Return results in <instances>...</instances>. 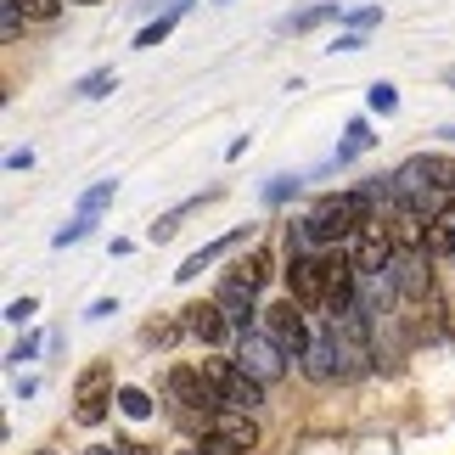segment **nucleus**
<instances>
[{"label": "nucleus", "mask_w": 455, "mask_h": 455, "mask_svg": "<svg viewBox=\"0 0 455 455\" xmlns=\"http://www.w3.org/2000/svg\"><path fill=\"white\" fill-rule=\"evenodd\" d=\"M365 220H377V203L365 197V191H326L321 203L309 208L299 225H287V253H309V248H331V242H343L360 231Z\"/></svg>", "instance_id": "f257e3e1"}, {"label": "nucleus", "mask_w": 455, "mask_h": 455, "mask_svg": "<svg viewBox=\"0 0 455 455\" xmlns=\"http://www.w3.org/2000/svg\"><path fill=\"white\" fill-rule=\"evenodd\" d=\"M365 355H371V343H360V338H348V331L326 326V338H315L309 355H304V377L309 382H343V377L360 371Z\"/></svg>", "instance_id": "f03ea898"}, {"label": "nucleus", "mask_w": 455, "mask_h": 455, "mask_svg": "<svg viewBox=\"0 0 455 455\" xmlns=\"http://www.w3.org/2000/svg\"><path fill=\"white\" fill-rule=\"evenodd\" d=\"M236 365H242V371H253L259 382H282L292 355L270 338L265 326H248V331H236Z\"/></svg>", "instance_id": "7ed1b4c3"}, {"label": "nucleus", "mask_w": 455, "mask_h": 455, "mask_svg": "<svg viewBox=\"0 0 455 455\" xmlns=\"http://www.w3.org/2000/svg\"><path fill=\"white\" fill-rule=\"evenodd\" d=\"M203 371H208V382H214L220 405H231V411H259V405H265L270 382H259L253 371H242L236 360H203Z\"/></svg>", "instance_id": "20e7f679"}, {"label": "nucleus", "mask_w": 455, "mask_h": 455, "mask_svg": "<svg viewBox=\"0 0 455 455\" xmlns=\"http://www.w3.org/2000/svg\"><path fill=\"white\" fill-rule=\"evenodd\" d=\"M164 394H169V405H180L186 416H214L220 411V394H214V382H208L203 365H174Z\"/></svg>", "instance_id": "39448f33"}, {"label": "nucleus", "mask_w": 455, "mask_h": 455, "mask_svg": "<svg viewBox=\"0 0 455 455\" xmlns=\"http://www.w3.org/2000/svg\"><path fill=\"white\" fill-rule=\"evenodd\" d=\"M343 248H348V259H355V270H360V275L388 270V265H394V253H399V248H394V231H388V220H382V214H377V220H365L360 231L343 242Z\"/></svg>", "instance_id": "423d86ee"}, {"label": "nucleus", "mask_w": 455, "mask_h": 455, "mask_svg": "<svg viewBox=\"0 0 455 455\" xmlns=\"http://www.w3.org/2000/svg\"><path fill=\"white\" fill-rule=\"evenodd\" d=\"M259 326H265V331H270V338L287 348L292 360H304V355H309V343H315V338H309V321H304V304H299V299H282V304H270Z\"/></svg>", "instance_id": "0eeeda50"}, {"label": "nucleus", "mask_w": 455, "mask_h": 455, "mask_svg": "<svg viewBox=\"0 0 455 455\" xmlns=\"http://www.w3.org/2000/svg\"><path fill=\"white\" fill-rule=\"evenodd\" d=\"M287 299H299L304 309H321L326 304V253H287Z\"/></svg>", "instance_id": "6e6552de"}, {"label": "nucleus", "mask_w": 455, "mask_h": 455, "mask_svg": "<svg viewBox=\"0 0 455 455\" xmlns=\"http://www.w3.org/2000/svg\"><path fill=\"white\" fill-rule=\"evenodd\" d=\"M203 439H220L231 455H248V450H259V422H253V411H231V405H220L214 416H208Z\"/></svg>", "instance_id": "1a4fd4ad"}, {"label": "nucleus", "mask_w": 455, "mask_h": 455, "mask_svg": "<svg viewBox=\"0 0 455 455\" xmlns=\"http://www.w3.org/2000/svg\"><path fill=\"white\" fill-rule=\"evenodd\" d=\"M186 315V331H191V338H197L203 348H220L225 338H231V315H225L220 304H191V309H180Z\"/></svg>", "instance_id": "9d476101"}, {"label": "nucleus", "mask_w": 455, "mask_h": 455, "mask_svg": "<svg viewBox=\"0 0 455 455\" xmlns=\"http://www.w3.org/2000/svg\"><path fill=\"white\" fill-rule=\"evenodd\" d=\"M253 299H259V287H248L242 275H225L220 292H214V304H220L225 315H231V326H236V331H248L253 315H265V309H253Z\"/></svg>", "instance_id": "9b49d317"}, {"label": "nucleus", "mask_w": 455, "mask_h": 455, "mask_svg": "<svg viewBox=\"0 0 455 455\" xmlns=\"http://www.w3.org/2000/svg\"><path fill=\"white\" fill-rule=\"evenodd\" d=\"M427 259H455V197L427 214Z\"/></svg>", "instance_id": "f8f14e48"}, {"label": "nucleus", "mask_w": 455, "mask_h": 455, "mask_svg": "<svg viewBox=\"0 0 455 455\" xmlns=\"http://www.w3.org/2000/svg\"><path fill=\"white\" fill-rule=\"evenodd\" d=\"M236 242H248V231H231V236H220V242H208V248H197V253H191V259H186V265H180V270H174V282H197V275H203L208 265H214V259H225V253H231V248H236Z\"/></svg>", "instance_id": "ddd939ff"}, {"label": "nucleus", "mask_w": 455, "mask_h": 455, "mask_svg": "<svg viewBox=\"0 0 455 455\" xmlns=\"http://www.w3.org/2000/svg\"><path fill=\"white\" fill-rule=\"evenodd\" d=\"M422 259H427V253H405V259H394V282H399V292H405V299H422V292H433V275H427Z\"/></svg>", "instance_id": "4468645a"}, {"label": "nucleus", "mask_w": 455, "mask_h": 455, "mask_svg": "<svg viewBox=\"0 0 455 455\" xmlns=\"http://www.w3.org/2000/svg\"><path fill=\"white\" fill-rule=\"evenodd\" d=\"M371 124L365 118H348V130H343V141H338V152H331V169H343V164H355L360 152H371Z\"/></svg>", "instance_id": "2eb2a0df"}, {"label": "nucleus", "mask_w": 455, "mask_h": 455, "mask_svg": "<svg viewBox=\"0 0 455 455\" xmlns=\"http://www.w3.org/2000/svg\"><path fill=\"white\" fill-rule=\"evenodd\" d=\"M331 17H343V6H338V0H321V6L287 12V17H282V34H309V28H321V23H331Z\"/></svg>", "instance_id": "dca6fc26"}, {"label": "nucleus", "mask_w": 455, "mask_h": 455, "mask_svg": "<svg viewBox=\"0 0 455 455\" xmlns=\"http://www.w3.org/2000/svg\"><path fill=\"white\" fill-rule=\"evenodd\" d=\"M118 405V394L113 388H96V394H79V411H74V422L79 427H101L108 422V411Z\"/></svg>", "instance_id": "f3484780"}, {"label": "nucleus", "mask_w": 455, "mask_h": 455, "mask_svg": "<svg viewBox=\"0 0 455 455\" xmlns=\"http://www.w3.org/2000/svg\"><path fill=\"white\" fill-rule=\"evenodd\" d=\"M180 12H186V0H180V6H169L164 17H157V23H147L141 34H135V51H152V45H164L169 34H174V23H180Z\"/></svg>", "instance_id": "a211bd4d"}, {"label": "nucleus", "mask_w": 455, "mask_h": 455, "mask_svg": "<svg viewBox=\"0 0 455 455\" xmlns=\"http://www.w3.org/2000/svg\"><path fill=\"white\" fill-rule=\"evenodd\" d=\"M113 91H118V74H113V68H96V74H84L74 84V96H84V101H101V96H113Z\"/></svg>", "instance_id": "6ab92c4d"}, {"label": "nucleus", "mask_w": 455, "mask_h": 455, "mask_svg": "<svg viewBox=\"0 0 455 455\" xmlns=\"http://www.w3.org/2000/svg\"><path fill=\"white\" fill-rule=\"evenodd\" d=\"M118 411H124L130 422H147L157 405H152V394H147V388H118Z\"/></svg>", "instance_id": "aec40b11"}, {"label": "nucleus", "mask_w": 455, "mask_h": 455, "mask_svg": "<svg viewBox=\"0 0 455 455\" xmlns=\"http://www.w3.org/2000/svg\"><path fill=\"white\" fill-rule=\"evenodd\" d=\"M231 275H242L248 287H265V282H270V253H259V248H253V253L242 259V265H236Z\"/></svg>", "instance_id": "412c9836"}, {"label": "nucleus", "mask_w": 455, "mask_h": 455, "mask_svg": "<svg viewBox=\"0 0 455 455\" xmlns=\"http://www.w3.org/2000/svg\"><path fill=\"white\" fill-rule=\"evenodd\" d=\"M113 197H118V180H96V186L79 197V214H91V220H96V214H101V208H108Z\"/></svg>", "instance_id": "4be33fe9"}, {"label": "nucleus", "mask_w": 455, "mask_h": 455, "mask_svg": "<svg viewBox=\"0 0 455 455\" xmlns=\"http://www.w3.org/2000/svg\"><path fill=\"white\" fill-rule=\"evenodd\" d=\"M6 6H17V12L28 17V23H57L62 0H6Z\"/></svg>", "instance_id": "5701e85b"}, {"label": "nucleus", "mask_w": 455, "mask_h": 455, "mask_svg": "<svg viewBox=\"0 0 455 455\" xmlns=\"http://www.w3.org/2000/svg\"><path fill=\"white\" fill-rule=\"evenodd\" d=\"M365 101H371V113H382V118H388V113H399V91H394L388 79H377L371 91H365Z\"/></svg>", "instance_id": "b1692460"}, {"label": "nucleus", "mask_w": 455, "mask_h": 455, "mask_svg": "<svg viewBox=\"0 0 455 455\" xmlns=\"http://www.w3.org/2000/svg\"><path fill=\"white\" fill-rule=\"evenodd\" d=\"M91 225H96L91 214H74V220H68V225H62V231L51 236V242H57V248H74V242H84V236H91Z\"/></svg>", "instance_id": "393cba45"}, {"label": "nucleus", "mask_w": 455, "mask_h": 455, "mask_svg": "<svg viewBox=\"0 0 455 455\" xmlns=\"http://www.w3.org/2000/svg\"><path fill=\"white\" fill-rule=\"evenodd\" d=\"M287 197H299V174H275V180L265 186V203H270V208H282Z\"/></svg>", "instance_id": "a878e982"}, {"label": "nucleus", "mask_w": 455, "mask_h": 455, "mask_svg": "<svg viewBox=\"0 0 455 455\" xmlns=\"http://www.w3.org/2000/svg\"><path fill=\"white\" fill-rule=\"evenodd\" d=\"M427 164H433V191L455 197V157H427Z\"/></svg>", "instance_id": "bb28decb"}, {"label": "nucleus", "mask_w": 455, "mask_h": 455, "mask_svg": "<svg viewBox=\"0 0 455 455\" xmlns=\"http://www.w3.org/2000/svg\"><path fill=\"white\" fill-rule=\"evenodd\" d=\"M96 388H113V365H108V360H96L91 371L79 377V394H96Z\"/></svg>", "instance_id": "cd10ccee"}, {"label": "nucleus", "mask_w": 455, "mask_h": 455, "mask_svg": "<svg viewBox=\"0 0 455 455\" xmlns=\"http://www.w3.org/2000/svg\"><path fill=\"white\" fill-rule=\"evenodd\" d=\"M186 331V321H157V326H147V343H174Z\"/></svg>", "instance_id": "c85d7f7f"}, {"label": "nucleus", "mask_w": 455, "mask_h": 455, "mask_svg": "<svg viewBox=\"0 0 455 455\" xmlns=\"http://www.w3.org/2000/svg\"><path fill=\"white\" fill-rule=\"evenodd\" d=\"M343 17L365 34V28H377V23H382V6H360V12H343Z\"/></svg>", "instance_id": "c756f323"}, {"label": "nucleus", "mask_w": 455, "mask_h": 455, "mask_svg": "<svg viewBox=\"0 0 455 455\" xmlns=\"http://www.w3.org/2000/svg\"><path fill=\"white\" fill-rule=\"evenodd\" d=\"M34 309H40V299H12V304H6V321H12V326H23Z\"/></svg>", "instance_id": "7c9ffc66"}, {"label": "nucleus", "mask_w": 455, "mask_h": 455, "mask_svg": "<svg viewBox=\"0 0 455 455\" xmlns=\"http://www.w3.org/2000/svg\"><path fill=\"white\" fill-rule=\"evenodd\" d=\"M326 51H365V34H360V28H348V34H338V40H331Z\"/></svg>", "instance_id": "2f4dec72"}, {"label": "nucleus", "mask_w": 455, "mask_h": 455, "mask_svg": "<svg viewBox=\"0 0 455 455\" xmlns=\"http://www.w3.org/2000/svg\"><path fill=\"white\" fill-rule=\"evenodd\" d=\"M34 355H40V338H23V343H17L6 360H12V365H23V360H34Z\"/></svg>", "instance_id": "473e14b6"}, {"label": "nucleus", "mask_w": 455, "mask_h": 455, "mask_svg": "<svg viewBox=\"0 0 455 455\" xmlns=\"http://www.w3.org/2000/svg\"><path fill=\"white\" fill-rule=\"evenodd\" d=\"M108 315H118V299H96L91 309H84V321H108Z\"/></svg>", "instance_id": "72a5a7b5"}, {"label": "nucleus", "mask_w": 455, "mask_h": 455, "mask_svg": "<svg viewBox=\"0 0 455 455\" xmlns=\"http://www.w3.org/2000/svg\"><path fill=\"white\" fill-rule=\"evenodd\" d=\"M28 164H34V152H28V147H23V152H12V157H6V169H17V174H23Z\"/></svg>", "instance_id": "f704fd0d"}, {"label": "nucleus", "mask_w": 455, "mask_h": 455, "mask_svg": "<svg viewBox=\"0 0 455 455\" xmlns=\"http://www.w3.org/2000/svg\"><path fill=\"white\" fill-rule=\"evenodd\" d=\"M118 455H152L147 444H135V439H124V444H118Z\"/></svg>", "instance_id": "c9c22d12"}, {"label": "nucleus", "mask_w": 455, "mask_h": 455, "mask_svg": "<svg viewBox=\"0 0 455 455\" xmlns=\"http://www.w3.org/2000/svg\"><path fill=\"white\" fill-rule=\"evenodd\" d=\"M84 455H118V444H91Z\"/></svg>", "instance_id": "e433bc0d"}, {"label": "nucleus", "mask_w": 455, "mask_h": 455, "mask_svg": "<svg viewBox=\"0 0 455 455\" xmlns=\"http://www.w3.org/2000/svg\"><path fill=\"white\" fill-rule=\"evenodd\" d=\"M74 6H101V0H74Z\"/></svg>", "instance_id": "4c0bfd02"}, {"label": "nucleus", "mask_w": 455, "mask_h": 455, "mask_svg": "<svg viewBox=\"0 0 455 455\" xmlns=\"http://www.w3.org/2000/svg\"><path fill=\"white\" fill-rule=\"evenodd\" d=\"M444 135H455V124H450V130H444Z\"/></svg>", "instance_id": "58836bf2"}, {"label": "nucleus", "mask_w": 455, "mask_h": 455, "mask_svg": "<svg viewBox=\"0 0 455 455\" xmlns=\"http://www.w3.org/2000/svg\"><path fill=\"white\" fill-rule=\"evenodd\" d=\"M220 6H225V0H220Z\"/></svg>", "instance_id": "ea45409f"}, {"label": "nucleus", "mask_w": 455, "mask_h": 455, "mask_svg": "<svg viewBox=\"0 0 455 455\" xmlns=\"http://www.w3.org/2000/svg\"><path fill=\"white\" fill-rule=\"evenodd\" d=\"M197 455H203V450H197Z\"/></svg>", "instance_id": "a19ab883"}]
</instances>
